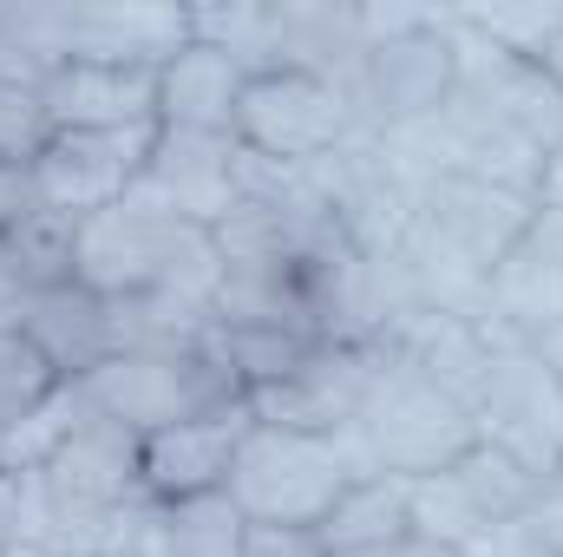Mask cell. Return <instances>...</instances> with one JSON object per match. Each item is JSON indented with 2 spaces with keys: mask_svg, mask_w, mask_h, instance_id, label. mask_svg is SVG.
<instances>
[{
  "mask_svg": "<svg viewBox=\"0 0 563 557\" xmlns=\"http://www.w3.org/2000/svg\"><path fill=\"white\" fill-rule=\"evenodd\" d=\"M531 210H538V197H525V190L459 177V171H432V177L413 184V217H407V237H400L394 263H400L407 288L426 308L472 315L485 276L518 243Z\"/></svg>",
  "mask_w": 563,
  "mask_h": 557,
  "instance_id": "obj_1",
  "label": "cell"
},
{
  "mask_svg": "<svg viewBox=\"0 0 563 557\" xmlns=\"http://www.w3.org/2000/svg\"><path fill=\"white\" fill-rule=\"evenodd\" d=\"M79 282L99 288L106 302H139V295H184L210 302L217 295V243L203 223H184L170 210H151L139 197L99 210L79 223Z\"/></svg>",
  "mask_w": 563,
  "mask_h": 557,
  "instance_id": "obj_2",
  "label": "cell"
},
{
  "mask_svg": "<svg viewBox=\"0 0 563 557\" xmlns=\"http://www.w3.org/2000/svg\"><path fill=\"white\" fill-rule=\"evenodd\" d=\"M341 439H347L361 479H432L478 446V426H472V407L459 394H445L420 368L387 354L367 407L354 414V426Z\"/></svg>",
  "mask_w": 563,
  "mask_h": 557,
  "instance_id": "obj_3",
  "label": "cell"
},
{
  "mask_svg": "<svg viewBox=\"0 0 563 557\" xmlns=\"http://www.w3.org/2000/svg\"><path fill=\"white\" fill-rule=\"evenodd\" d=\"M361 479L347 439H321V433H282V426H250L236 466H230V505L250 525H321L341 492Z\"/></svg>",
  "mask_w": 563,
  "mask_h": 557,
  "instance_id": "obj_4",
  "label": "cell"
},
{
  "mask_svg": "<svg viewBox=\"0 0 563 557\" xmlns=\"http://www.w3.org/2000/svg\"><path fill=\"white\" fill-rule=\"evenodd\" d=\"M73 387H79V401L92 414L132 426L139 439L164 433V426H184V419L223 414V407L243 401L236 374L210 348H190V354H112L106 368H92Z\"/></svg>",
  "mask_w": 563,
  "mask_h": 557,
  "instance_id": "obj_5",
  "label": "cell"
},
{
  "mask_svg": "<svg viewBox=\"0 0 563 557\" xmlns=\"http://www.w3.org/2000/svg\"><path fill=\"white\" fill-rule=\"evenodd\" d=\"M472 426L478 446L505 452L551 492V479L563 472V387L531 341L492 335V368L472 394Z\"/></svg>",
  "mask_w": 563,
  "mask_h": 557,
  "instance_id": "obj_6",
  "label": "cell"
},
{
  "mask_svg": "<svg viewBox=\"0 0 563 557\" xmlns=\"http://www.w3.org/2000/svg\"><path fill=\"white\" fill-rule=\"evenodd\" d=\"M452 73H459V46H452V13L445 7L413 33L367 40V53L354 66V86H347L354 132L394 139V132L426 125L452 99Z\"/></svg>",
  "mask_w": 563,
  "mask_h": 557,
  "instance_id": "obj_7",
  "label": "cell"
},
{
  "mask_svg": "<svg viewBox=\"0 0 563 557\" xmlns=\"http://www.w3.org/2000/svg\"><path fill=\"white\" fill-rule=\"evenodd\" d=\"M538 505H544V485L525 466H511L492 446H472L459 466H445L432 479H413V538L465 551L478 532H492L505 518H525Z\"/></svg>",
  "mask_w": 563,
  "mask_h": 557,
  "instance_id": "obj_8",
  "label": "cell"
},
{
  "mask_svg": "<svg viewBox=\"0 0 563 557\" xmlns=\"http://www.w3.org/2000/svg\"><path fill=\"white\" fill-rule=\"evenodd\" d=\"M314 171V190L328 204V217L341 223V237L361 250V256H394L400 237H407V217H413V177L394 164L387 139H341L328 157L308 164Z\"/></svg>",
  "mask_w": 563,
  "mask_h": 557,
  "instance_id": "obj_9",
  "label": "cell"
},
{
  "mask_svg": "<svg viewBox=\"0 0 563 557\" xmlns=\"http://www.w3.org/2000/svg\"><path fill=\"white\" fill-rule=\"evenodd\" d=\"M341 139H354V112L347 92L308 73H263L243 86L236 106V144L276 164H314Z\"/></svg>",
  "mask_w": 563,
  "mask_h": 557,
  "instance_id": "obj_10",
  "label": "cell"
},
{
  "mask_svg": "<svg viewBox=\"0 0 563 557\" xmlns=\"http://www.w3.org/2000/svg\"><path fill=\"white\" fill-rule=\"evenodd\" d=\"M380 348H347V341H321L295 374H282L276 387H256L243 394V407L256 426H282V433H321V439H341L354 414L367 407L374 394V374H380Z\"/></svg>",
  "mask_w": 563,
  "mask_h": 557,
  "instance_id": "obj_11",
  "label": "cell"
},
{
  "mask_svg": "<svg viewBox=\"0 0 563 557\" xmlns=\"http://www.w3.org/2000/svg\"><path fill=\"white\" fill-rule=\"evenodd\" d=\"M472 315L492 335H505V341H544L551 328H563V210L558 204L531 210L518 243L485 276Z\"/></svg>",
  "mask_w": 563,
  "mask_h": 557,
  "instance_id": "obj_12",
  "label": "cell"
},
{
  "mask_svg": "<svg viewBox=\"0 0 563 557\" xmlns=\"http://www.w3.org/2000/svg\"><path fill=\"white\" fill-rule=\"evenodd\" d=\"M151 144H157V125H139V132H53V144L33 157L40 204L59 210V217H79V223L125 204Z\"/></svg>",
  "mask_w": 563,
  "mask_h": 557,
  "instance_id": "obj_13",
  "label": "cell"
},
{
  "mask_svg": "<svg viewBox=\"0 0 563 557\" xmlns=\"http://www.w3.org/2000/svg\"><path fill=\"white\" fill-rule=\"evenodd\" d=\"M66 13V66H125L164 73L190 40V7H132V0H59Z\"/></svg>",
  "mask_w": 563,
  "mask_h": 557,
  "instance_id": "obj_14",
  "label": "cell"
},
{
  "mask_svg": "<svg viewBox=\"0 0 563 557\" xmlns=\"http://www.w3.org/2000/svg\"><path fill=\"white\" fill-rule=\"evenodd\" d=\"M132 197L151 210H170L184 223H203L217 230L236 204V139H217V132H177V125H157V144L144 157Z\"/></svg>",
  "mask_w": 563,
  "mask_h": 557,
  "instance_id": "obj_15",
  "label": "cell"
},
{
  "mask_svg": "<svg viewBox=\"0 0 563 557\" xmlns=\"http://www.w3.org/2000/svg\"><path fill=\"white\" fill-rule=\"evenodd\" d=\"M250 407H223V414L184 419V426H164L139 439V479L151 505H170V499H203V492H223L230 485V466L250 439Z\"/></svg>",
  "mask_w": 563,
  "mask_h": 557,
  "instance_id": "obj_16",
  "label": "cell"
},
{
  "mask_svg": "<svg viewBox=\"0 0 563 557\" xmlns=\"http://www.w3.org/2000/svg\"><path fill=\"white\" fill-rule=\"evenodd\" d=\"M361 53H367L361 0H269V53H263V73H308V79H328V86L347 92Z\"/></svg>",
  "mask_w": 563,
  "mask_h": 557,
  "instance_id": "obj_17",
  "label": "cell"
},
{
  "mask_svg": "<svg viewBox=\"0 0 563 557\" xmlns=\"http://www.w3.org/2000/svg\"><path fill=\"white\" fill-rule=\"evenodd\" d=\"M20 335H26V348L73 387V381H86L92 368H106L112 354H119V335H112V302L99 295V288H86V282H59V288H46L33 308H26V321H20Z\"/></svg>",
  "mask_w": 563,
  "mask_h": 557,
  "instance_id": "obj_18",
  "label": "cell"
},
{
  "mask_svg": "<svg viewBox=\"0 0 563 557\" xmlns=\"http://www.w3.org/2000/svg\"><path fill=\"white\" fill-rule=\"evenodd\" d=\"M53 132H139L157 125V73L125 66H59L46 79Z\"/></svg>",
  "mask_w": 563,
  "mask_h": 557,
  "instance_id": "obj_19",
  "label": "cell"
},
{
  "mask_svg": "<svg viewBox=\"0 0 563 557\" xmlns=\"http://www.w3.org/2000/svg\"><path fill=\"white\" fill-rule=\"evenodd\" d=\"M243 86L250 73L190 40L164 73H157V125H177V132H217V139H236V106H243Z\"/></svg>",
  "mask_w": 563,
  "mask_h": 557,
  "instance_id": "obj_20",
  "label": "cell"
},
{
  "mask_svg": "<svg viewBox=\"0 0 563 557\" xmlns=\"http://www.w3.org/2000/svg\"><path fill=\"white\" fill-rule=\"evenodd\" d=\"M328 557H387L413 538V479H354L314 525Z\"/></svg>",
  "mask_w": 563,
  "mask_h": 557,
  "instance_id": "obj_21",
  "label": "cell"
},
{
  "mask_svg": "<svg viewBox=\"0 0 563 557\" xmlns=\"http://www.w3.org/2000/svg\"><path fill=\"white\" fill-rule=\"evenodd\" d=\"M250 518L230 505V492H203V499H170V505H144L132 525V557H243Z\"/></svg>",
  "mask_w": 563,
  "mask_h": 557,
  "instance_id": "obj_22",
  "label": "cell"
},
{
  "mask_svg": "<svg viewBox=\"0 0 563 557\" xmlns=\"http://www.w3.org/2000/svg\"><path fill=\"white\" fill-rule=\"evenodd\" d=\"M66 66V13L59 0H0V79L46 92Z\"/></svg>",
  "mask_w": 563,
  "mask_h": 557,
  "instance_id": "obj_23",
  "label": "cell"
},
{
  "mask_svg": "<svg viewBox=\"0 0 563 557\" xmlns=\"http://www.w3.org/2000/svg\"><path fill=\"white\" fill-rule=\"evenodd\" d=\"M210 302H184V295H139V302H112V335L119 354H190L210 348Z\"/></svg>",
  "mask_w": 563,
  "mask_h": 557,
  "instance_id": "obj_24",
  "label": "cell"
},
{
  "mask_svg": "<svg viewBox=\"0 0 563 557\" xmlns=\"http://www.w3.org/2000/svg\"><path fill=\"white\" fill-rule=\"evenodd\" d=\"M314 348H321V341H314V335H295V328H223V321L210 328V354L236 374L243 394L276 387L282 374H295Z\"/></svg>",
  "mask_w": 563,
  "mask_h": 557,
  "instance_id": "obj_25",
  "label": "cell"
},
{
  "mask_svg": "<svg viewBox=\"0 0 563 557\" xmlns=\"http://www.w3.org/2000/svg\"><path fill=\"white\" fill-rule=\"evenodd\" d=\"M452 20L472 26L478 40L505 46V53L538 59V53L563 33V0H531V7H452Z\"/></svg>",
  "mask_w": 563,
  "mask_h": 557,
  "instance_id": "obj_26",
  "label": "cell"
},
{
  "mask_svg": "<svg viewBox=\"0 0 563 557\" xmlns=\"http://www.w3.org/2000/svg\"><path fill=\"white\" fill-rule=\"evenodd\" d=\"M66 381L26 348V335H0V433L20 426L26 414H40Z\"/></svg>",
  "mask_w": 563,
  "mask_h": 557,
  "instance_id": "obj_27",
  "label": "cell"
},
{
  "mask_svg": "<svg viewBox=\"0 0 563 557\" xmlns=\"http://www.w3.org/2000/svg\"><path fill=\"white\" fill-rule=\"evenodd\" d=\"M53 144V112L46 92L0 79V164H33Z\"/></svg>",
  "mask_w": 563,
  "mask_h": 557,
  "instance_id": "obj_28",
  "label": "cell"
},
{
  "mask_svg": "<svg viewBox=\"0 0 563 557\" xmlns=\"http://www.w3.org/2000/svg\"><path fill=\"white\" fill-rule=\"evenodd\" d=\"M459 557H558V545H551L544 518H538V512H525V518H505V525L478 532Z\"/></svg>",
  "mask_w": 563,
  "mask_h": 557,
  "instance_id": "obj_29",
  "label": "cell"
},
{
  "mask_svg": "<svg viewBox=\"0 0 563 557\" xmlns=\"http://www.w3.org/2000/svg\"><path fill=\"white\" fill-rule=\"evenodd\" d=\"M46 288L33 282V270L20 263V250L0 237V335H20V321H26V308L40 302Z\"/></svg>",
  "mask_w": 563,
  "mask_h": 557,
  "instance_id": "obj_30",
  "label": "cell"
},
{
  "mask_svg": "<svg viewBox=\"0 0 563 557\" xmlns=\"http://www.w3.org/2000/svg\"><path fill=\"white\" fill-rule=\"evenodd\" d=\"M243 557H328L308 525H250L243 532Z\"/></svg>",
  "mask_w": 563,
  "mask_h": 557,
  "instance_id": "obj_31",
  "label": "cell"
},
{
  "mask_svg": "<svg viewBox=\"0 0 563 557\" xmlns=\"http://www.w3.org/2000/svg\"><path fill=\"white\" fill-rule=\"evenodd\" d=\"M33 210H46L40 204V184H33V164H0V237L20 230Z\"/></svg>",
  "mask_w": 563,
  "mask_h": 557,
  "instance_id": "obj_32",
  "label": "cell"
},
{
  "mask_svg": "<svg viewBox=\"0 0 563 557\" xmlns=\"http://www.w3.org/2000/svg\"><path fill=\"white\" fill-rule=\"evenodd\" d=\"M538 204H558V210H563V144L551 151V164H544V184H538Z\"/></svg>",
  "mask_w": 563,
  "mask_h": 557,
  "instance_id": "obj_33",
  "label": "cell"
},
{
  "mask_svg": "<svg viewBox=\"0 0 563 557\" xmlns=\"http://www.w3.org/2000/svg\"><path fill=\"white\" fill-rule=\"evenodd\" d=\"M538 518H544V532H551V545H558V557H563V492H544Z\"/></svg>",
  "mask_w": 563,
  "mask_h": 557,
  "instance_id": "obj_34",
  "label": "cell"
},
{
  "mask_svg": "<svg viewBox=\"0 0 563 557\" xmlns=\"http://www.w3.org/2000/svg\"><path fill=\"white\" fill-rule=\"evenodd\" d=\"M531 348L544 354V368L558 374V387H563V328H551V335H544V341H531Z\"/></svg>",
  "mask_w": 563,
  "mask_h": 557,
  "instance_id": "obj_35",
  "label": "cell"
},
{
  "mask_svg": "<svg viewBox=\"0 0 563 557\" xmlns=\"http://www.w3.org/2000/svg\"><path fill=\"white\" fill-rule=\"evenodd\" d=\"M538 66L551 73V86H558V92H563V33H558V40H551V46H544V53H538Z\"/></svg>",
  "mask_w": 563,
  "mask_h": 557,
  "instance_id": "obj_36",
  "label": "cell"
},
{
  "mask_svg": "<svg viewBox=\"0 0 563 557\" xmlns=\"http://www.w3.org/2000/svg\"><path fill=\"white\" fill-rule=\"evenodd\" d=\"M387 557H459V551H445V545H426V538H407L400 551H387Z\"/></svg>",
  "mask_w": 563,
  "mask_h": 557,
  "instance_id": "obj_37",
  "label": "cell"
},
{
  "mask_svg": "<svg viewBox=\"0 0 563 557\" xmlns=\"http://www.w3.org/2000/svg\"><path fill=\"white\" fill-rule=\"evenodd\" d=\"M0 557H53V551H46V545H7Z\"/></svg>",
  "mask_w": 563,
  "mask_h": 557,
  "instance_id": "obj_38",
  "label": "cell"
},
{
  "mask_svg": "<svg viewBox=\"0 0 563 557\" xmlns=\"http://www.w3.org/2000/svg\"><path fill=\"white\" fill-rule=\"evenodd\" d=\"M119 557H132V551H119Z\"/></svg>",
  "mask_w": 563,
  "mask_h": 557,
  "instance_id": "obj_39",
  "label": "cell"
}]
</instances>
